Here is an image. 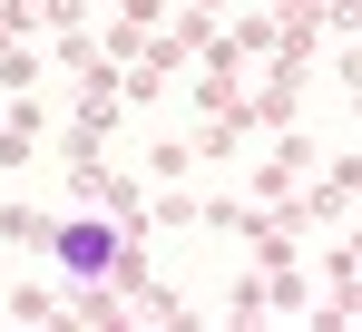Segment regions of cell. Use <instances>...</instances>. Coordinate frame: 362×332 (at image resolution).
Returning a JSON list of instances; mask_svg holds the SVG:
<instances>
[{
    "label": "cell",
    "instance_id": "obj_1",
    "mask_svg": "<svg viewBox=\"0 0 362 332\" xmlns=\"http://www.w3.org/2000/svg\"><path fill=\"white\" fill-rule=\"evenodd\" d=\"M40 264L59 283H118L127 274V225L98 215V206H88V215H49L40 225Z\"/></svg>",
    "mask_w": 362,
    "mask_h": 332
}]
</instances>
